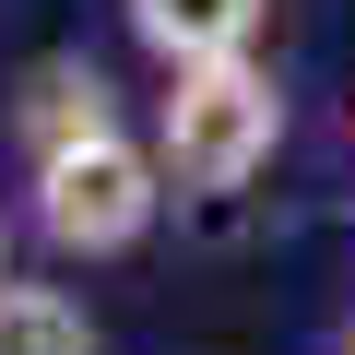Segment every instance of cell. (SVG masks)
Returning <instances> with one entry per match:
<instances>
[{"instance_id": "obj_8", "label": "cell", "mask_w": 355, "mask_h": 355, "mask_svg": "<svg viewBox=\"0 0 355 355\" xmlns=\"http://www.w3.org/2000/svg\"><path fill=\"white\" fill-rule=\"evenodd\" d=\"M343 142H355V107H343Z\"/></svg>"}, {"instance_id": "obj_2", "label": "cell", "mask_w": 355, "mask_h": 355, "mask_svg": "<svg viewBox=\"0 0 355 355\" xmlns=\"http://www.w3.org/2000/svg\"><path fill=\"white\" fill-rule=\"evenodd\" d=\"M166 202H178V190H166V166H154V142H142L130 119L24 154V225H36L60 261H130Z\"/></svg>"}, {"instance_id": "obj_7", "label": "cell", "mask_w": 355, "mask_h": 355, "mask_svg": "<svg viewBox=\"0 0 355 355\" xmlns=\"http://www.w3.org/2000/svg\"><path fill=\"white\" fill-rule=\"evenodd\" d=\"M0 272H12V214H0Z\"/></svg>"}, {"instance_id": "obj_6", "label": "cell", "mask_w": 355, "mask_h": 355, "mask_svg": "<svg viewBox=\"0 0 355 355\" xmlns=\"http://www.w3.org/2000/svg\"><path fill=\"white\" fill-rule=\"evenodd\" d=\"M331 355H355V308H343V331H331Z\"/></svg>"}, {"instance_id": "obj_4", "label": "cell", "mask_w": 355, "mask_h": 355, "mask_svg": "<svg viewBox=\"0 0 355 355\" xmlns=\"http://www.w3.org/2000/svg\"><path fill=\"white\" fill-rule=\"evenodd\" d=\"M107 119H119L107 71H95V60H71V48H60V60H36V71H24V95H12V142H24V154H48V142H71V130H107Z\"/></svg>"}, {"instance_id": "obj_1", "label": "cell", "mask_w": 355, "mask_h": 355, "mask_svg": "<svg viewBox=\"0 0 355 355\" xmlns=\"http://www.w3.org/2000/svg\"><path fill=\"white\" fill-rule=\"evenodd\" d=\"M284 71L261 60V48H237V60H190V71H166V95H154V166H166V190L178 202H237L249 178L284 154Z\"/></svg>"}, {"instance_id": "obj_3", "label": "cell", "mask_w": 355, "mask_h": 355, "mask_svg": "<svg viewBox=\"0 0 355 355\" xmlns=\"http://www.w3.org/2000/svg\"><path fill=\"white\" fill-rule=\"evenodd\" d=\"M119 24L154 71H190V60H237L272 36V0H119Z\"/></svg>"}, {"instance_id": "obj_5", "label": "cell", "mask_w": 355, "mask_h": 355, "mask_svg": "<svg viewBox=\"0 0 355 355\" xmlns=\"http://www.w3.org/2000/svg\"><path fill=\"white\" fill-rule=\"evenodd\" d=\"M0 355H107V331L71 284H12L0 272Z\"/></svg>"}]
</instances>
